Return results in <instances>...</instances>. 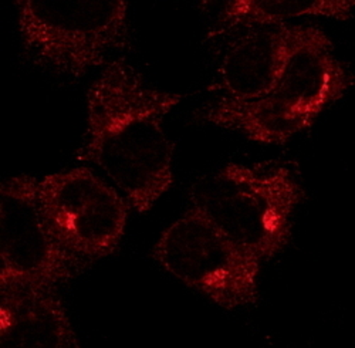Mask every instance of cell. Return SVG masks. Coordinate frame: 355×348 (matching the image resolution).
Segmentation results:
<instances>
[{
	"label": "cell",
	"instance_id": "cell-1",
	"mask_svg": "<svg viewBox=\"0 0 355 348\" xmlns=\"http://www.w3.org/2000/svg\"><path fill=\"white\" fill-rule=\"evenodd\" d=\"M181 94L150 85L125 59H112L87 92V132L80 159L98 166L138 214L173 184V145L164 120Z\"/></svg>",
	"mask_w": 355,
	"mask_h": 348
},
{
	"label": "cell",
	"instance_id": "cell-2",
	"mask_svg": "<svg viewBox=\"0 0 355 348\" xmlns=\"http://www.w3.org/2000/svg\"><path fill=\"white\" fill-rule=\"evenodd\" d=\"M304 198L293 171L276 162L227 164L191 192L192 207L260 262L286 249L294 211Z\"/></svg>",
	"mask_w": 355,
	"mask_h": 348
},
{
	"label": "cell",
	"instance_id": "cell-3",
	"mask_svg": "<svg viewBox=\"0 0 355 348\" xmlns=\"http://www.w3.org/2000/svg\"><path fill=\"white\" fill-rule=\"evenodd\" d=\"M349 85L351 77L327 39L295 54L269 93L250 101L223 97L206 111L205 119L254 142L284 143L310 128Z\"/></svg>",
	"mask_w": 355,
	"mask_h": 348
},
{
	"label": "cell",
	"instance_id": "cell-4",
	"mask_svg": "<svg viewBox=\"0 0 355 348\" xmlns=\"http://www.w3.org/2000/svg\"><path fill=\"white\" fill-rule=\"evenodd\" d=\"M17 26L33 62L80 78L105 67L128 46V3L123 0H19Z\"/></svg>",
	"mask_w": 355,
	"mask_h": 348
},
{
	"label": "cell",
	"instance_id": "cell-5",
	"mask_svg": "<svg viewBox=\"0 0 355 348\" xmlns=\"http://www.w3.org/2000/svg\"><path fill=\"white\" fill-rule=\"evenodd\" d=\"M36 192L50 241L78 275L120 246L131 207L90 168L50 173Z\"/></svg>",
	"mask_w": 355,
	"mask_h": 348
},
{
	"label": "cell",
	"instance_id": "cell-6",
	"mask_svg": "<svg viewBox=\"0 0 355 348\" xmlns=\"http://www.w3.org/2000/svg\"><path fill=\"white\" fill-rule=\"evenodd\" d=\"M153 257L226 310L253 306L259 299L260 260L193 207L164 230Z\"/></svg>",
	"mask_w": 355,
	"mask_h": 348
},
{
	"label": "cell",
	"instance_id": "cell-7",
	"mask_svg": "<svg viewBox=\"0 0 355 348\" xmlns=\"http://www.w3.org/2000/svg\"><path fill=\"white\" fill-rule=\"evenodd\" d=\"M37 180L12 177L0 189V287L55 290L78 272L55 249L37 207Z\"/></svg>",
	"mask_w": 355,
	"mask_h": 348
},
{
	"label": "cell",
	"instance_id": "cell-8",
	"mask_svg": "<svg viewBox=\"0 0 355 348\" xmlns=\"http://www.w3.org/2000/svg\"><path fill=\"white\" fill-rule=\"evenodd\" d=\"M327 39L315 26L284 23L248 28L223 55L219 89L227 100H256L272 90L295 54Z\"/></svg>",
	"mask_w": 355,
	"mask_h": 348
},
{
	"label": "cell",
	"instance_id": "cell-9",
	"mask_svg": "<svg viewBox=\"0 0 355 348\" xmlns=\"http://www.w3.org/2000/svg\"><path fill=\"white\" fill-rule=\"evenodd\" d=\"M0 344L3 347H80L55 290L0 287Z\"/></svg>",
	"mask_w": 355,
	"mask_h": 348
},
{
	"label": "cell",
	"instance_id": "cell-10",
	"mask_svg": "<svg viewBox=\"0 0 355 348\" xmlns=\"http://www.w3.org/2000/svg\"><path fill=\"white\" fill-rule=\"evenodd\" d=\"M354 5V0H233L225 5L219 16V32L284 24L306 16L348 20Z\"/></svg>",
	"mask_w": 355,
	"mask_h": 348
}]
</instances>
